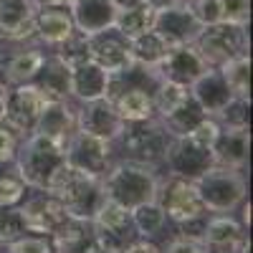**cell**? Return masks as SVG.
Wrapping results in <instances>:
<instances>
[{
    "instance_id": "cell-33",
    "label": "cell",
    "mask_w": 253,
    "mask_h": 253,
    "mask_svg": "<svg viewBox=\"0 0 253 253\" xmlns=\"http://www.w3.org/2000/svg\"><path fill=\"white\" fill-rule=\"evenodd\" d=\"M28 193V185L26 180L18 175L15 165H3L0 167V208H10V205H18L20 200L26 198Z\"/></svg>"
},
{
    "instance_id": "cell-19",
    "label": "cell",
    "mask_w": 253,
    "mask_h": 253,
    "mask_svg": "<svg viewBox=\"0 0 253 253\" xmlns=\"http://www.w3.org/2000/svg\"><path fill=\"white\" fill-rule=\"evenodd\" d=\"M36 134H43L51 142L61 144L66 150L69 139L76 134V101L71 99H48L46 109L41 112Z\"/></svg>"
},
{
    "instance_id": "cell-28",
    "label": "cell",
    "mask_w": 253,
    "mask_h": 253,
    "mask_svg": "<svg viewBox=\"0 0 253 253\" xmlns=\"http://www.w3.org/2000/svg\"><path fill=\"white\" fill-rule=\"evenodd\" d=\"M205 117L208 114L203 112V107L193 99V94H190L182 104H177L170 114L160 117V122H162V126L167 129V134H170V137H185V134L193 132Z\"/></svg>"
},
{
    "instance_id": "cell-14",
    "label": "cell",
    "mask_w": 253,
    "mask_h": 253,
    "mask_svg": "<svg viewBox=\"0 0 253 253\" xmlns=\"http://www.w3.org/2000/svg\"><path fill=\"white\" fill-rule=\"evenodd\" d=\"M114 160H117L114 144L109 139H101V137H94L86 132L76 129V134L66 144V162L71 167H76V170L96 175V177L107 172Z\"/></svg>"
},
{
    "instance_id": "cell-46",
    "label": "cell",
    "mask_w": 253,
    "mask_h": 253,
    "mask_svg": "<svg viewBox=\"0 0 253 253\" xmlns=\"http://www.w3.org/2000/svg\"><path fill=\"white\" fill-rule=\"evenodd\" d=\"M36 5H71L74 0H33Z\"/></svg>"
},
{
    "instance_id": "cell-40",
    "label": "cell",
    "mask_w": 253,
    "mask_h": 253,
    "mask_svg": "<svg viewBox=\"0 0 253 253\" xmlns=\"http://www.w3.org/2000/svg\"><path fill=\"white\" fill-rule=\"evenodd\" d=\"M160 246H162V253H205L200 241L180 236V233H170Z\"/></svg>"
},
{
    "instance_id": "cell-18",
    "label": "cell",
    "mask_w": 253,
    "mask_h": 253,
    "mask_svg": "<svg viewBox=\"0 0 253 253\" xmlns=\"http://www.w3.org/2000/svg\"><path fill=\"white\" fill-rule=\"evenodd\" d=\"M200 28H203V23L195 18L193 8L187 5V0L165 8V10H157V15H155V31L165 38L167 46L193 43Z\"/></svg>"
},
{
    "instance_id": "cell-3",
    "label": "cell",
    "mask_w": 253,
    "mask_h": 253,
    "mask_svg": "<svg viewBox=\"0 0 253 253\" xmlns=\"http://www.w3.org/2000/svg\"><path fill=\"white\" fill-rule=\"evenodd\" d=\"M13 165L28 187L46 190L53 175L66 165V150L61 144L51 142L48 137L33 132L28 137H20Z\"/></svg>"
},
{
    "instance_id": "cell-9",
    "label": "cell",
    "mask_w": 253,
    "mask_h": 253,
    "mask_svg": "<svg viewBox=\"0 0 253 253\" xmlns=\"http://www.w3.org/2000/svg\"><path fill=\"white\" fill-rule=\"evenodd\" d=\"M210 165H215L210 147L198 144L193 137H170L160 172L182 180H198Z\"/></svg>"
},
{
    "instance_id": "cell-11",
    "label": "cell",
    "mask_w": 253,
    "mask_h": 253,
    "mask_svg": "<svg viewBox=\"0 0 253 253\" xmlns=\"http://www.w3.org/2000/svg\"><path fill=\"white\" fill-rule=\"evenodd\" d=\"M18 208H20V215H23L28 233L53 236L56 228L69 218V210L63 208V203L53 193L38 190V187H28L26 198L18 203Z\"/></svg>"
},
{
    "instance_id": "cell-5",
    "label": "cell",
    "mask_w": 253,
    "mask_h": 253,
    "mask_svg": "<svg viewBox=\"0 0 253 253\" xmlns=\"http://www.w3.org/2000/svg\"><path fill=\"white\" fill-rule=\"evenodd\" d=\"M167 142H170V134L162 126V122L155 117L147 122L124 124V129L112 144H114L117 160H132V162H142L160 170Z\"/></svg>"
},
{
    "instance_id": "cell-29",
    "label": "cell",
    "mask_w": 253,
    "mask_h": 253,
    "mask_svg": "<svg viewBox=\"0 0 253 253\" xmlns=\"http://www.w3.org/2000/svg\"><path fill=\"white\" fill-rule=\"evenodd\" d=\"M129 48H132V61L137 63V66L157 69V63L165 58V53H167L170 46H167L165 38L152 28V31H147L137 38H129Z\"/></svg>"
},
{
    "instance_id": "cell-42",
    "label": "cell",
    "mask_w": 253,
    "mask_h": 253,
    "mask_svg": "<svg viewBox=\"0 0 253 253\" xmlns=\"http://www.w3.org/2000/svg\"><path fill=\"white\" fill-rule=\"evenodd\" d=\"M119 253H162V246L157 241H147V238H134L129 241Z\"/></svg>"
},
{
    "instance_id": "cell-27",
    "label": "cell",
    "mask_w": 253,
    "mask_h": 253,
    "mask_svg": "<svg viewBox=\"0 0 253 253\" xmlns=\"http://www.w3.org/2000/svg\"><path fill=\"white\" fill-rule=\"evenodd\" d=\"M91 236H94L91 220L69 215L66 220L56 228V233L51 236V243H53V251L56 253H81L84 243H86Z\"/></svg>"
},
{
    "instance_id": "cell-41",
    "label": "cell",
    "mask_w": 253,
    "mask_h": 253,
    "mask_svg": "<svg viewBox=\"0 0 253 253\" xmlns=\"http://www.w3.org/2000/svg\"><path fill=\"white\" fill-rule=\"evenodd\" d=\"M18 144H20V137L10 129L5 122H0V167L10 165V162L15 160Z\"/></svg>"
},
{
    "instance_id": "cell-4",
    "label": "cell",
    "mask_w": 253,
    "mask_h": 253,
    "mask_svg": "<svg viewBox=\"0 0 253 253\" xmlns=\"http://www.w3.org/2000/svg\"><path fill=\"white\" fill-rule=\"evenodd\" d=\"M193 182L208 213H236L248 198V177L238 167L210 165Z\"/></svg>"
},
{
    "instance_id": "cell-15",
    "label": "cell",
    "mask_w": 253,
    "mask_h": 253,
    "mask_svg": "<svg viewBox=\"0 0 253 253\" xmlns=\"http://www.w3.org/2000/svg\"><path fill=\"white\" fill-rule=\"evenodd\" d=\"M208 61L200 56V51L195 48V43H182V46H170L165 53V58L157 63V69H152L157 74V79L180 84V86H193V84L208 71Z\"/></svg>"
},
{
    "instance_id": "cell-20",
    "label": "cell",
    "mask_w": 253,
    "mask_h": 253,
    "mask_svg": "<svg viewBox=\"0 0 253 253\" xmlns=\"http://www.w3.org/2000/svg\"><path fill=\"white\" fill-rule=\"evenodd\" d=\"M76 31L71 5H38L33 18V38L46 48L58 46Z\"/></svg>"
},
{
    "instance_id": "cell-23",
    "label": "cell",
    "mask_w": 253,
    "mask_h": 253,
    "mask_svg": "<svg viewBox=\"0 0 253 253\" xmlns=\"http://www.w3.org/2000/svg\"><path fill=\"white\" fill-rule=\"evenodd\" d=\"M33 86L46 94V99H71L69 86H71V69L63 63L53 51L46 53L43 63H41L38 74L33 76Z\"/></svg>"
},
{
    "instance_id": "cell-43",
    "label": "cell",
    "mask_w": 253,
    "mask_h": 253,
    "mask_svg": "<svg viewBox=\"0 0 253 253\" xmlns=\"http://www.w3.org/2000/svg\"><path fill=\"white\" fill-rule=\"evenodd\" d=\"M81 253H119L114 246H109L107 241H104V238H99L96 233L86 241V243H84V248H81Z\"/></svg>"
},
{
    "instance_id": "cell-30",
    "label": "cell",
    "mask_w": 253,
    "mask_h": 253,
    "mask_svg": "<svg viewBox=\"0 0 253 253\" xmlns=\"http://www.w3.org/2000/svg\"><path fill=\"white\" fill-rule=\"evenodd\" d=\"M155 15L157 10L150 8L147 3H139L134 8H124V10H117L114 15V26L126 36V38H137L147 31L155 28Z\"/></svg>"
},
{
    "instance_id": "cell-13",
    "label": "cell",
    "mask_w": 253,
    "mask_h": 253,
    "mask_svg": "<svg viewBox=\"0 0 253 253\" xmlns=\"http://www.w3.org/2000/svg\"><path fill=\"white\" fill-rule=\"evenodd\" d=\"M200 243L205 253H243L251 251L248 230L236 213H208Z\"/></svg>"
},
{
    "instance_id": "cell-39",
    "label": "cell",
    "mask_w": 253,
    "mask_h": 253,
    "mask_svg": "<svg viewBox=\"0 0 253 253\" xmlns=\"http://www.w3.org/2000/svg\"><path fill=\"white\" fill-rule=\"evenodd\" d=\"M220 122L215 119V117H205L198 126L190 134H185V137H193L198 144H203V147H210L213 150V144H215V139H218V134H220Z\"/></svg>"
},
{
    "instance_id": "cell-36",
    "label": "cell",
    "mask_w": 253,
    "mask_h": 253,
    "mask_svg": "<svg viewBox=\"0 0 253 253\" xmlns=\"http://www.w3.org/2000/svg\"><path fill=\"white\" fill-rule=\"evenodd\" d=\"M0 253H56L53 251V243H51V236H41V233H26L0 246Z\"/></svg>"
},
{
    "instance_id": "cell-26",
    "label": "cell",
    "mask_w": 253,
    "mask_h": 253,
    "mask_svg": "<svg viewBox=\"0 0 253 253\" xmlns=\"http://www.w3.org/2000/svg\"><path fill=\"white\" fill-rule=\"evenodd\" d=\"M132 225H134V233L137 238H147V241H157L162 243L167 236L172 233L170 220H167L165 210L152 200V203H144L137 205L132 210Z\"/></svg>"
},
{
    "instance_id": "cell-35",
    "label": "cell",
    "mask_w": 253,
    "mask_h": 253,
    "mask_svg": "<svg viewBox=\"0 0 253 253\" xmlns=\"http://www.w3.org/2000/svg\"><path fill=\"white\" fill-rule=\"evenodd\" d=\"M248 117H251V99H246V96H233L215 114V119L220 122V126H225V129H251Z\"/></svg>"
},
{
    "instance_id": "cell-32",
    "label": "cell",
    "mask_w": 253,
    "mask_h": 253,
    "mask_svg": "<svg viewBox=\"0 0 253 253\" xmlns=\"http://www.w3.org/2000/svg\"><path fill=\"white\" fill-rule=\"evenodd\" d=\"M190 96V89L187 86H180V84H172V81H165V79H157L155 89H152V104H155V117H165L170 114L177 104H182L185 99Z\"/></svg>"
},
{
    "instance_id": "cell-21",
    "label": "cell",
    "mask_w": 253,
    "mask_h": 253,
    "mask_svg": "<svg viewBox=\"0 0 253 253\" xmlns=\"http://www.w3.org/2000/svg\"><path fill=\"white\" fill-rule=\"evenodd\" d=\"M109 86H112V76L104 71L99 63H94L91 58L84 61V63H79L76 69H71L69 96H71V101H76V104L109 96Z\"/></svg>"
},
{
    "instance_id": "cell-16",
    "label": "cell",
    "mask_w": 253,
    "mask_h": 253,
    "mask_svg": "<svg viewBox=\"0 0 253 253\" xmlns=\"http://www.w3.org/2000/svg\"><path fill=\"white\" fill-rule=\"evenodd\" d=\"M76 129L114 142L119 137V132L124 129V122L117 114L112 99L104 96V99L76 104Z\"/></svg>"
},
{
    "instance_id": "cell-24",
    "label": "cell",
    "mask_w": 253,
    "mask_h": 253,
    "mask_svg": "<svg viewBox=\"0 0 253 253\" xmlns=\"http://www.w3.org/2000/svg\"><path fill=\"white\" fill-rule=\"evenodd\" d=\"M248 152H251V129H220L215 144H213V160L215 165L225 167H248Z\"/></svg>"
},
{
    "instance_id": "cell-10",
    "label": "cell",
    "mask_w": 253,
    "mask_h": 253,
    "mask_svg": "<svg viewBox=\"0 0 253 253\" xmlns=\"http://www.w3.org/2000/svg\"><path fill=\"white\" fill-rule=\"evenodd\" d=\"M46 94L36 89L33 84H18V86L5 89V114L3 122L18 137H28L33 134L41 112L46 109Z\"/></svg>"
},
{
    "instance_id": "cell-37",
    "label": "cell",
    "mask_w": 253,
    "mask_h": 253,
    "mask_svg": "<svg viewBox=\"0 0 253 253\" xmlns=\"http://www.w3.org/2000/svg\"><path fill=\"white\" fill-rule=\"evenodd\" d=\"M23 233H26V223L23 215H20V208L18 205L0 208V246L20 238Z\"/></svg>"
},
{
    "instance_id": "cell-47",
    "label": "cell",
    "mask_w": 253,
    "mask_h": 253,
    "mask_svg": "<svg viewBox=\"0 0 253 253\" xmlns=\"http://www.w3.org/2000/svg\"><path fill=\"white\" fill-rule=\"evenodd\" d=\"M3 114H5V86L0 84V122H3Z\"/></svg>"
},
{
    "instance_id": "cell-2",
    "label": "cell",
    "mask_w": 253,
    "mask_h": 253,
    "mask_svg": "<svg viewBox=\"0 0 253 253\" xmlns=\"http://www.w3.org/2000/svg\"><path fill=\"white\" fill-rule=\"evenodd\" d=\"M46 190L63 203L69 215L84 218V220H91L99 205L104 203V198H107L104 195V187H101V177L81 172L76 167H71L69 162L53 175V180L48 182Z\"/></svg>"
},
{
    "instance_id": "cell-34",
    "label": "cell",
    "mask_w": 253,
    "mask_h": 253,
    "mask_svg": "<svg viewBox=\"0 0 253 253\" xmlns=\"http://www.w3.org/2000/svg\"><path fill=\"white\" fill-rule=\"evenodd\" d=\"M48 51H53L69 69H76L79 63L89 61V36L81 31H74L66 41H61L58 46H53Z\"/></svg>"
},
{
    "instance_id": "cell-17",
    "label": "cell",
    "mask_w": 253,
    "mask_h": 253,
    "mask_svg": "<svg viewBox=\"0 0 253 253\" xmlns=\"http://www.w3.org/2000/svg\"><path fill=\"white\" fill-rule=\"evenodd\" d=\"M91 225H94V233L104 238L109 246H114L117 251H122L129 241L137 238L132 225V210L109 198H104V203L99 205V210L91 218Z\"/></svg>"
},
{
    "instance_id": "cell-8",
    "label": "cell",
    "mask_w": 253,
    "mask_h": 253,
    "mask_svg": "<svg viewBox=\"0 0 253 253\" xmlns=\"http://www.w3.org/2000/svg\"><path fill=\"white\" fill-rule=\"evenodd\" d=\"M48 48L31 41H0V84L18 86V84H31L43 63Z\"/></svg>"
},
{
    "instance_id": "cell-48",
    "label": "cell",
    "mask_w": 253,
    "mask_h": 253,
    "mask_svg": "<svg viewBox=\"0 0 253 253\" xmlns=\"http://www.w3.org/2000/svg\"><path fill=\"white\" fill-rule=\"evenodd\" d=\"M243 253H251V251H243Z\"/></svg>"
},
{
    "instance_id": "cell-12",
    "label": "cell",
    "mask_w": 253,
    "mask_h": 253,
    "mask_svg": "<svg viewBox=\"0 0 253 253\" xmlns=\"http://www.w3.org/2000/svg\"><path fill=\"white\" fill-rule=\"evenodd\" d=\"M89 58L99 63L109 76H122L134 66L129 38L117 26H109L89 36Z\"/></svg>"
},
{
    "instance_id": "cell-22",
    "label": "cell",
    "mask_w": 253,
    "mask_h": 253,
    "mask_svg": "<svg viewBox=\"0 0 253 253\" xmlns=\"http://www.w3.org/2000/svg\"><path fill=\"white\" fill-rule=\"evenodd\" d=\"M190 94H193V99L200 104L203 112L208 117H215L225 107V104L233 99V94H230V89H228V84H225L220 69H215V66H210L193 84V86H190Z\"/></svg>"
},
{
    "instance_id": "cell-25",
    "label": "cell",
    "mask_w": 253,
    "mask_h": 253,
    "mask_svg": "<svg viewBox=\"0 0 253 253\" xmlns=\"http://www.w3.org/2000/svg\"><path fill=\"white\" fill-rule=\"evenodd\" d=\"M71 15H74V26L81 33H96L114 26V15L117 8L112 5V0H74L71 3Z\"/></svg>"
},
{
    "instance_id": "cell-6",
    "label": "cell",
    "mask_w": 253,
    "mask_h": 253,
    "mask_svg": "<svg viewBox=\"0 0 253 253\" xmlns=\"http://www.w3.org/2000/svg\"><path fill=\"white\" fill-rule=\"evenodd\" d=\"M200 56L208 61V66H223L238 56H246L251 51L248 26L241 23H210L203 26L198 38L193 41Z\"/></svg>"
},
{
    "instance_id": "cell-7",
    "label": "cell",
    "mask_w": 253,
    "mask_h": 253,
    "mask_svg": "<svg viewBox=\"0 0 253 253\" xmlns=\"http://www.w3.org/2000/svg\"><path fill=\"white\" fill-rule=\"evenodd\" d=\"M155 203L165 210L167 220H170V228L187 223V220H195V218H203L208 213L193 180L172 177V175H165V172H160Z\"/></svg>"
},
{
    "instance_id": "cell-45",
    "label": "cell",
    "mask_w": 253,
    "mask_h": 253,
    "mask_svg": "<svg viewBox=\"0 0 253 253\" xmlns=\"http://www.w3.org/2000/svg\"><path fill=\"white\" fill-rule=\"evenodd\" d=\"M142 0H112V5L117 8V10H124V8H134V5H139Z\"/></svg>"
},
{
    "instance_id": "cell-38",
    "label": "cell",
    "mask_w": 253,
    "mask_h": 253,
    "mask_svg": "<svg viewBox=\"0 0 253 253\" xmlns=\"http://www.w3.org/2000/svg\"><path fill=\"white\" fill-rule=\"evenodd\" d=\"M220 23H241L248 26L251 20V0H215Z\"/></svg>"
},
{
    "instance_id": "cell-44",
    "label": "cell",
    "mask_w": 253,
    "mask_h": 253,
    "mask_svg": "<svg viewBox=\"0 0 253 253\" xmlns=\"http://www.w3.org/2000/svg\"><path fill=\"white\" fill-rule=\"evenodd\" d=\"M142 3H147V5L155 8V10H165V8H170V5L182 3V0H142Z\"/></svg>"
},
{
    "instance_id": "cell-31",
    "label": "cell",
    "mask_w": 253,
    "mask_h": 253,
    "mask_svg": "<svg viewBox=\"0 0 253 253\" xmlns=\"http://www.w3.org/2000/svg\"><path fill=\"white\" fill-rule=\"evenodd\" d=\"M228 89L233 96H246L251 99V53L246 56H238L233 61L223 63V66H218Z\"/></svg>"
},
{
    "instance_id": "cell-1",
    "label": "cell",
    "mask_w": 253,
    "mask_h": 253,
    "mask_svg": "<svg viewBox=\"0 0 253 253\" xmlns=\"http://www.w3.org/2000/svg\"><path fill=\"white\" fill-rule=\"evenodd\" d=\"M160 185V170L132 160H114L112 167L101 175L104 195L109 200L134 210L137 205L152 203Z\"/></svg>"
}]
</instances>
